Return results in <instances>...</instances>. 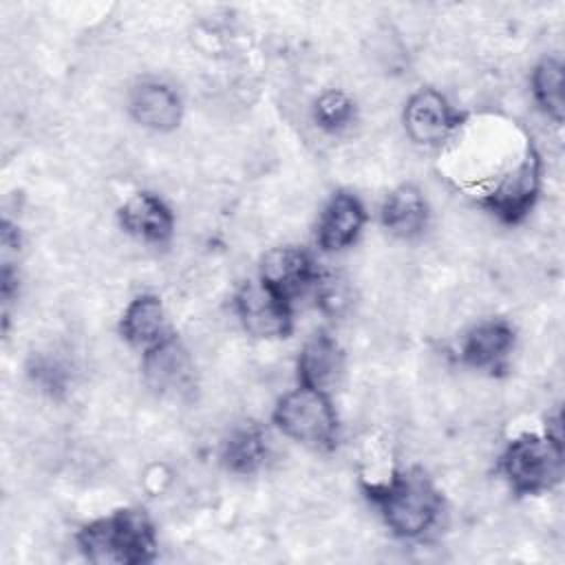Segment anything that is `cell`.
I'll list each match as a JSON object with an SVG mask.
<instances>
[{
	"mask_svg": "<svg viewBox=\"0 0 565 565\" xmlns=\"http://www.w3.org/2000/svg\"><path fill=\"white\" fill-rule=\"evenodd\" d=\"M342 371V351L327 333H316L300 351L298 377L302 386L327 391Z\"/></svg>",
	"mask_w": 565,
	"mask_h": 565,
	"instance_id": "4fadbf2b",
	"label": "cell"
},
{
	"mask_svg": "<svg viewBox=\"0 0 565 565\" xmlns=\"http://www.w3.org/2000/svg\"><path fill=\"white\" fill-rule=\"evenodd\" d=\"M274 424L287 437L316 448H331L338 430V417L327 393L302 384L278 402Z\"/></svg>",
	"mask_w": 565,
	"mask_h": 565,
	"instance_id": "277c9868",
	"label": "cell"
},
{
	"mask_svg": "<svg viewBox=\"0 0 565 565\" xmlns=\"http://www.w3.org/2000/svg\"><path fill=\"white\" fill-rule=\"evenodd\" d=\"M82 554L97 565L148 563L157 550L154 527L143 510H117L79 530Z\"/></svg>",
	"mask_w": 565,
	"mask_h": 565,
	"instance_id": "6da1fadb",
	"label": "cell"
},
{
	"mask_svg": "<svg viewBox=\"0 0 565 565\" xmlns=\"http://www.w3.org/2000/svg\"><path fill=\"white\" fill-rule=\"evenodd\" d=\"M236 313L245 331L256 338H285L291 331L289 300L260 280L241 287L236 294Z\"/></svg>",
	"mask_w": 565,
	"mask_h": 565,
	"instance_id": "5b68a950",
	"label": "cell"
},
{
	"mask_svg": "<svg viewBox=\"0 0 565 565\" xmlns=\"http://www.w3.org/2000/svg\"><path fill=\"white\" fill-rule=\"evenodd\" d=\"M353 113H355L353 102L340 90L324 93L313 108V117L318 126L324 130H342L344 126L351 124Z\"/></svg>",
	"mask_w": 565,
	"mask_h": 565,
	"instance_id": "d6986e66",
	"label": "cell"
},
{
	"mask_svg": "<svg viewBox=\"0 0 565 565\" xmlns=\"http://www.w3.org/2000/svg\"><path fill=\"white\" fill-rule=\"evenodd\" d=\"M313 278V260L300 247H274L260 260V282L287 300L298 296Z\"/></svg>",
	"mask_w": 565,
	"mask_h": 565,
	"instance_id": "ba28073f",
	"label": "cell"
},
{
	"mask_svg": "<svg viewBox=\"0 0 565 565\" xmlns=\"http://www.w3.org/2000/svg\"><path fill=\"white\" fill-rule=\"evenodd\" d=\"M366 221L362 203L349 194L338 192L327 203L318 223V243L324 252H338L349 247Z\"/></svg>",
	"mask_w": 565,
	"mask_h": 565,
	"instance_id": "30bf717a",
	"label": "cell"
},
{
	"mask_svg": "<svg viewBox=\"0 0 565 565\" xmlns=\"http://www.w3.org/2000/svg\"><path fill=\"white\" fill-rule=\"evenodd\" d=\"M130 113L152 130H172L181 119V102L170 86L143 82L130 95Z\"/></svg>",
	"mask_w": 565,
	"mask_h": 565,
	"instance_id": "7c38bea8",
	"label": "cell"
},
{
	"mask_svg": "<svg viewBox=\"0 0 565 565\" xmlns=\"http://www.w3.org/2000/svg\"><path fill=\"white\" fill-rule=\"evenodd\" d=\"M539 181H541V161H539V154L530 148L523 161L516 166V170L503 177L499 185L486 196V205L501 221L516 223L534 205V199L539 194Z\"/></svg>",
	"mask_w": 565,
	"mask_h": 565,
	"instance_id": "8992f818",
	"label": "cell"
},
{
	"mask_svg": "<svg viewBox=\"0 0 565 565\" xmlns=\"http://www.w3.org/2000/svg\"><path fill=\"white\" fill-rule=\"evenodd\" d=\"M501 468L514 492H545L563 477V441L550 435H521L505 448Z\"/></svg>",
	"mask_w": 565,
	"mask_h": 565,
	"instance_id": "3957f363",
	"label": "cell"
},
{
	"mask_svg": "<svg viewBox=\"0 0 565 565\" xmlns=\"http://www.w3.org/2000/svg\"><path fill=\"white\" fill-rule=\"evenodd\" d=\"M404 126L413 141L437 146L459 126V115L448 106L441 93L422 88L406 104Z\"/></svg>",
	"mask_w": 565,
	"mask_h": 565,
	"instance_id": "52a82bcc",
	"label": "cell"
},
{
	"mask_svg": "<svg viewBox=\"0 0 565 565\" xmlns=\"http://www.w3.org/2000/svg\"><path fill=\"white\" fill-rule=\"evenodd\" d=\"M428 221V207L422 192L413 185H399L388 194L382 205V223L384 227L399 236L411 238L417 236Z\"/></svg>",
	"mask_w": 565,
	"mask_h": 565,
	"instance_id": "5bb4252c",
	"label": "cell"
},
{
	"mask_svg": "<svg viewBox=\"0 0 565 565\" xmlns=\"http://www.w3.org/2000/svg\"><path fill=\"white\" fill-rule=\"evenodd\" d=\"M221 457L232 472H254L267 457V439L256 426L238 428L223 444Z\"/></svg>",
	"mask_w": 565,
	"mask_h": 565,
	"instance_id": "e0dca14e",
	"label": "cell"
},
{
	"mask_svg": "<svg viewBox=\"0 0 565 565\" xmlns=\"http://www.w3.org/2000/svg\"><path fill=\"white\" fill-rule=\"evenodd\" d=\"M124 230L146 243H166L174 230V216L170 207L150 192L130 196L119 210Z\"/></svg>",
	"mask_w": 565,
	"mask_h": 565,
	"instance_id": "9c48e42d",
	"label": "cell"
},
{
	"mask_svg": "<svg viewBox=\"0 0 565 565\" xmlns=\"http://www.w3.org/2000/svg\"><path fill=\"white\" fill-rule=\"evenodd\" d=\"M121 335L132 344H157L166 338V313L157 296H137L124 311L119 322Z\"/></svg>",
	"mask_w": 565,
	"mask_h": 565,
	"instance_id": "2e32d148",
	"label": "cell"
},
{
	"mask_svg": "<svg viewBox=\"0 0 565 565\" xmlns=\"http://www.w3.org/2000/svg\"><path fill=\"white\" fill-rule=\"evenodd\" d=\"M366 497L380 508L386 525L404 539L422 536L441 512V497L419 470L395 472L384 483L364 486Z\"/></svg>",
	"mask_w": 565,
	"mask_h": 565,
	"instance_id": "7a4b0ae2",
	"label": "cell"
},
{
	"mask_svg": "<svg viewBox=\"0 0 565 565\" xmlns=\"http://www.w3.org/2000/svg\"><path fill=\"white\" fill-rule=\"evenodd\" d=\"M190 358L185 349L170 335L159 340L146 351L143 358V373L152 388L168 393L179 391L190 380Z\"/></svg>",
	"mask_w": 565,
	"mask_h": 565,
	"instance_id": "8fae6325",
	"label": "cell"
},
{
	"mask_svg": "<svg viewBox=\"0 0 565 565\" xmlns=\"http://www.w3.org/2000/svg\"><path fill=\"white\" fill-rule=\"evenodd\" d=\"M512 344H514V331L505 322L501 320L483 322L466 335L461 344V358L466 364L477 369L497 366L508 355Z\"/></svg>",
	"mask_w": 565,
	"mask_h": 565,
	"instance_id": "9a60e30c",
	"label": "cell"
},
{
	"mask_svg": "<svg viewBox=\"0 0 565 565\" xmlns=\"http://www.w3.org/2000/svg\"><path fill=\"white\" fill-rule=\"evenodd\" d=\"M532 90L539 106L556 121H563V64L558 60H543L532 75Z\"/></svg>",
	"mask_w": 565,
	"mask_h": 565,
	"instance_id": "ac0fdd59",
	"label": "cell"
}]
</instances>
